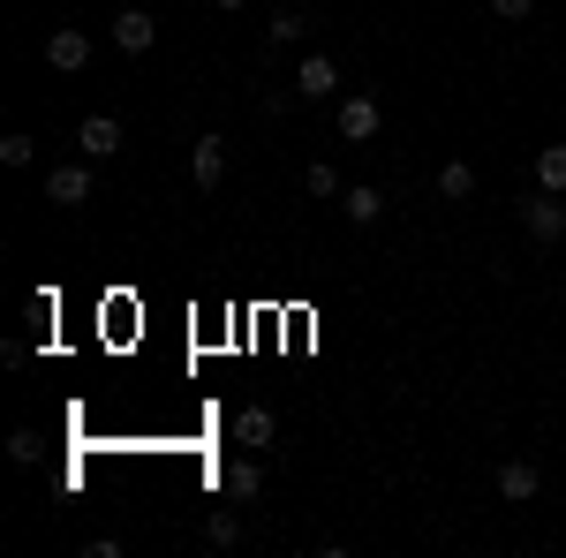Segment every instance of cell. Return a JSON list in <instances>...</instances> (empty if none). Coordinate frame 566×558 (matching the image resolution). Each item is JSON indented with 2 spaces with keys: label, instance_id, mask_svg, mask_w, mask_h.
Instances as JSON below:
<instances>
[{
  "label": "cell",
  "instance_id": "cell-1",
  "mask_svg": "<svg viewBox=\"0 0 566 558\" xmlns=\"http://www.w3.org/2000/svg\"><path fill=\"white\" fill-rule=\"evenodd\" d=\"M333 129L348 136V144H370V136L386 129V106H378V98H370V91H348V98H340V106H333Z\"/></svg>",
  "mask_w": 566,
  "mask_h": 558
},
{
  "label": "cell",
  "instance_id": "cell-2",
  "mask_svg": "<svg viewBox=\"0 0 566 558\" xmlns=\"http://www.w3.org/2000/svg\"><path fill=\"white\" fill-rule=\"evenodd\" d=\"M45 69L84 76V69H91V31H76V23H53V31H45Z\"/></svg>",
  "mask_w": 566,
  "mask_h": 558
},
{
  "label": "cell",
  "instance_id": "cell-3",
  "mask_svg": "<svg viewBox=\"0 0 566 558\" xmlns=\"http://www.w3.org/2000/svg\"><path fill=\"white\" fill-rule=\"evenodd\" d=\"M522 227H528V242H544V250H552V242H566V197L536 189V197L522 204Z\"/></svg>",
  "mask_w": 566,
  "mask_h": 558
},
{
  "label": "cell",
  "instance_id": "cell-4",
  "mask_svg": "<svg viewBox=\"0 0 566 558\" xmlns=\"http://www.w3.org/2000/svg\"><path fill=\"white\" fill-rule=\"evenodd\" d=\"M295 98H340V61H333V53H303Z\"/></svg>",
  "mask_w": 566,
  "mask_h": 558
},
{
  "label": "cell",
  "instance_id": "cell-5",
  "mask_svg": "<svg viewBox=\"0 0 566 558\" xmlns=\"http://www.w3.org/2000/svg\"><path fill=\"white\" fill-rule=\"evenodd\" d=\"M76 151H84V159H114V151H122V122H114V114H84V122H76Z\"/></svg>",
  "mask_w": 566,
  "mask_h": 558
},
{
  "label": "cell",
  "instance_id": "cell-6",
  "mask_svg": "<svg viewBox=\"0 0 566 558\" xmlns=\"http://www.w3.org/2000/svg\"><path fill=\"white\" fill-rule=\"evenodd\" d=\"M45 197H53V204H91V159L45 167Z\"/></svg>",
  "mask_w": 566,
  "mask_h": 558
},
{
  "label": "cell",
  "instance_id": "cell-7",
  "mask_svg": "<svg viewBox=\"0 0 566 558\" xmlns=\"http://www.w3.org/2000/svg\"><path fill=\"white\" fill-rule=\"evenodd\" d=\"M219 491H227L234 506H250V498L264 491V461H258V453H242V461H227V468H219Z\"/></svg>",
  "mask_w": 566,
  "mask_h": 558
},
{
  "label": "cell",
  "instance_id": "cell-8",
  "mask_svg": "<svg viewBox=\"0 0 566 558\" xmlns=\"http://www.w3.org/2000/svg\"><path fill=\"white\" fill-rule=\"evenodd\" d=\"M536 491H544V468L536 461H499V498L506 506H528Z\"/></svg>",
  "mask_w": 566,
  "mask_h": 558
},
{
  "label": "cell",
  "instance_id": "cell-9",
  "mask_svg": "<svg viewBox=\"0 0 566 558\" xmlns=\"http://www.w3.org/2000/svg\"><path fill=\"white\" fill-rule=\"evenodd\" d=\"M114 45H122V53H151V45H159V23H151L144 8H122V15H114Z\"/></svg>",
  "mask_w": 566,
  "mask_h": 558
},
{
  "label": "cell",
  "instance_id": "cell-10",
  "mask_svg": "<svg viewBox=\"0 0 566 558\" xmlns=\"http://www.w3.org/2000/svg\"><path fill=\"white\" fill-rule=\"evenodd\" d=\"M189 173H197V189H219V181H227V136H197Z\"/></svg>",
  "mask_w": 566,
  "mask_h": 558
},
{
  "label": "cell",
  "instance_id": "cell-11",
  "mask_svg": "<svg viewBox=\"0 0 566 558\" xmlns=\"http://www.w3.org/2000/svg\"><path fill=\"white\" fill-rule=\"evenodd\" d=\"M340 204H348V219H355V227H378V219H386V189L355 181V189H340Z\"/></svg>",
  "mask_w": 566,
  "mask_h": 558
},
{
  "label": "cell",
  "instance_id": "cell-12",
  "mask_svg": "<svg viewBox=\"0 0 566 558\" xmlns=\"http://www.w3.org/2000/svg\"><path fill=\"white\" fill-rule=\"evenodd\" d=\"M234 438H242L250 453H264V445L280 438V423H272V408H242V415H234Z\"/></svg>",
  "mask_w": 566,
  "mask_h": 558
},
{
  "label": "cell",
  "instance_id": "cell-13",
  "mask_svg": "<svg viewBox=\"0 0 566 558\" xmlns=\"http://www.w3.org/2000/svg\"><path fill=\"white\" fill-rule=\"evenodd\" d=\"M528 173H536V189H552V197H566V144H544Z\"/></svg>",
  "mask_w": 566,
  "mask_h": 558
},
{
  "label": "cell",
  "instance_id": "cell-14",
  "mask_svg": "<svg viewBox=\"0 0 566 558\" xmlns=\"http://www.w3.org/2000/svg\"><path fill=\"white\" fill-rule=\"evenodd\" d=\"M303 39H310V15H295V8H280V15L264 23V45H280V53H287V45H303Z\"/></svg>",
  "mask_w": 566,
  "mask_h": 558
},
{
  "label": "cell",
  "instance_id": "cell-15",
  "mask_svg": "<svg viewBox=\"0 0 566 558\" xmlns=\"http://www.w3.org/2000/svg\"><path fill=\"white\" fill-rule=\"evenodd\" d=\"M438 197H453V204L476 197V167H469V159H446V167H438Z\"/></svg>",
  "mask_w": 566,
  "mask_h": 558
},
{
  "label": "cell",
  "instance_id": "cell-16",
  "mask_svg": "<svg viewBox=\"0 0 566 558\" xmlns=\"http://www.w3.org/2000/svg\"><path fill=\"white\" fill-rule=\"evenodd\" d=\"M31 159H39V136H23V129L0 136V167H31Z\"/></svg>",
  "mask_w": 566,
  "mask_h": 558
},
{
  "label": "cell",
  "instance_id": "cell-17",
  "mask_svg": "<svg viewBox=\"0 0 566 558\" xmlns=\"http://www.w3.org/2000/svg\"><path fill=\"white\" fill-rule=\"evenodd\" d=\"M303 189H310V197H340V173L325 167V159H310V167H303Z\"/></svg>",
  "mask_w": 566,
  "mask_h": 558
},
{
  "label": "cell",
  "instance_id": "cell-18",
  "mask_svg": "<svg viewBox=\"0 0 566 558\" xmlns=\"http://www.w3.org/2000/svg\"><path fill=\"white\" fill-rule=\"evenodd\" d=\"M205 544L234 551V544H242V520H234V514H212V520H205Z\"/></svg>",
  "mask_w": 566,
  "mask_h": 558
},
{
  "label": "cell",
  "instance_id": "cell-19",
  "mask_svg": "<svg viewBox=\"0 0 566 558\" xmlns=\"http://www.w3.org/2000/svg\"><path fill=\"white\" fill-rule=\"evenodd\" d=\"M8 461L31 468V461H39V430H15V438H8Z\"/></svg>",
  "mask_w": 566,
  "mask_h": 558
},
{
  "label": "cell",
  "instance_id": "cell-20",
  "mask_svg": "<svg viewBox=\"0 0 566 558\" xmlns=\"http://www.w3.org/2000/svg\"><path fill=\"white\" fill-rule=\"evenodd\" d=\"M491 15L499 23H522V15H536V0H491Z\"/></svg>",
  "mask_w": 566,
  "mask_h": 558
},
{
  "label": "cell",
  "instance_id": "cell-21",
  "mask_svg": "<svg viewBox=\"0 0 566 558\" xmlns=\"http://www.w3.org/2000/svg\"><path fill=\"white\" fill-rule=\"evenodd\" d=\"M212 8H219V15H234V8H250V0H212Z\"/></svg>",
  "mask_w": 566,
  "mask_h": 558
}]
</instances>
